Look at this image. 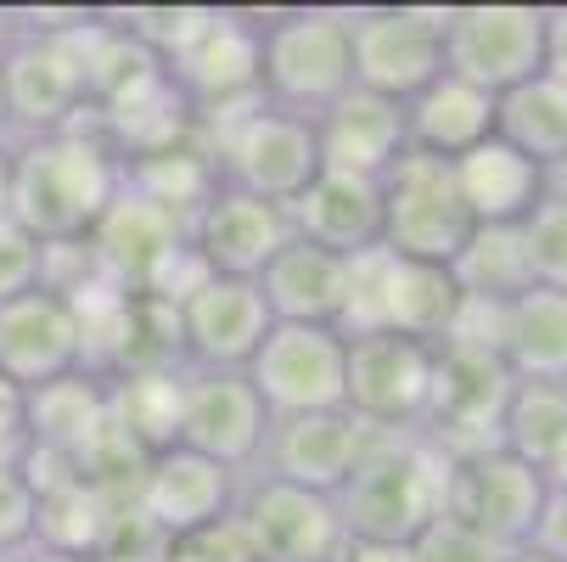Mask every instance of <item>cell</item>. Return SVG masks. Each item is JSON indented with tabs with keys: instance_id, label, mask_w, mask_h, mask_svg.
Masks as SVG:
<instances>
[{
	"instance_id": "cell-1",
	"label": "cell",
	"mask_w": 567,
	"mask_h": 562,
	"mask_svg": "<svg viewBox=\"0 0 567 562\" xmlns=\"http://www.w3.org/2000/svg\"><path fill=\"white\" fill-rule=\"evenodd\" d=\"M124 192V164L85 119L62 135L12 141V219L40 243L91 236L96 219Z\"/></svg>"
},
{
	"instance_id": "cell-2",
	"label": "cell",
	"mask_w": 567,
	"mask_h": 562,
	"mask_svg": "<svg viewBox=\"0 0 567 562\" xmlns=\"http://www.w3.org/2000/svg\"><path fill=\"white\" fill-rule=\"evenodd\" d=\"M450 456L427 433H371L354 478L338 490L349 540L411 545L433 518L450 512Z\"/></svg>"
},
{
	"instance_id": "cell-3",
	"label": "cell",
	"mask_w": 567,
	"mask_h": 562,
	"mask_svg": "<svg viewBox=\"0 0 567 562\" xmlns=\"http://www.w3.org/2000/svg\"><path fill=\"white\" fill-rule=\"evenodd\" d=\"M354 91L349 7H287L259 12V96L298 119H320Z\"/></svg>"
},
{
	"instance_id": "cell-4",
	"label": "cell",
	"mask_w": 567,
	"mask_h": 562,
	"mask_svg": "<svg viewBox=\"0 0 567 562\" xmlns=\"http://www.w3.org/2000/svg\"><path fill=\"white\" fill-rule=\"evenodd\" d=\"M91 12H73L68 23H51L40 12H18V45L0 57L7 79V119L12 141H40L62 135L91 119V79H85V51H79V23Z\"/></svg>"
},
{
	"instance_id": "cell-5",
	"label": "cell",
	"mask_w": 567,
	"mask_h": 562,
	"mask_svg": "<svg viewBox=\"0 0 567 562\" xmlns=\"http://www.w3.org/2000/svg\"><path fill=\"white\" fill-rule=\"evenodd\" d=\"M203 146L214 157V175L236 192H254L265 203H292L320 175V141L315 119L270 108L265 96L203 124Z\"/></svg>"
},
{
	"instance_id": "cell-6",
	"label": "cell",
	"mask_w": 567,
	"mask_h": 562,
	"mask_svg": "<svg viewBox=\"0 0 567 562\" xmlns=\"http://www.w3.org/2000/svg\"><path fill=\"white\" fill-rule=\"evenodd\" d=\"M455 315H461V287L450 265H416L388 248L349 259V304L338 320L343 338L393 333V338H416L439 349L455 327Z\"/></svg>"
},
{
	"instance_id": "cell-7",
	"label": "cell",
	"mask_w": 567,
	"mask_h": 562,
	"mask_svg": "<svg viewBox=\"0 0 567 562\" xmlns=\"http://www.w3.org/2000/svg\"><path fill=\"white\" fill-rule=\"evenodd\" d=\"M472 214L461 203L455 170L444 157L404 152L382 175V248L416 265H455L472 236Z\"/></svg>"
},
{
	"instance_id": "cell-8",
	"label": "cell",
	"mask_w": 567,
	"mask_h": 562,
	"mask_svg": "<svg viewBox=\"0 0 567 562\" xmlns=\"http://www.w3.org/2000/svg\"><path fill=\"white\" fill-rule=\"evenodd\" d=\"M230 523L241 529L254 562H343L349 551V523L338 512V495H315L265 472L241 478Z\"/></svg>"
},
{
	"instance_id": "cell-9",
	"label": "cell",
	"mask_w": 567,
	"mask_h": 562,
	"mask_svg": "<svg viewBox=\"0 0 567 562\" xmlns=\"http://www.w3.org/2000/svg\"><path fill=\"white\" fill-rule=\"evenodd\" d=\"M444 73L466 85L506 96L523 79L545 73V7H517V0H477V7L444 12Z\"/></svg>"
},
{
	"instance_id": "cell-10",
	"label": "cell",
	"mask_w": 567,
	"mask_h": 562,
	"mask_svg": "<svg viewBox=\"0 0 567 562\" xmlns=\"http://www.w3.org/2000/svg\"><path fill=\"white\" fill-rule=\"evenodd\" d=\"M439 349L393 333L349 338V371H343V406L371 433H422L433 406Z\"/></svg>"
},
{
	"instance_id": "cell-11",
	"label": "cell",
	"mask_w": 567,
	"mask_h": 562,
	"mask_svg": "<svg viewBox=\"0 0 567 562\" xmlns=\"http://www.w3.org/2000/svg\"><path fill=\"white\" fill-rule=\"evenodd\" d=\"M450 7H349L354 85L388 102H411L444 73Z\"/></svg>"
},
{
	"instance_id": "cell-12",
	"label": "cell",
	"mask_w": 567,
	"mask_h": 562,
	"mask_svg": "<svg viewBox=\"0 0 567 562\" xmlns=\"http://www.w3.org/2000/svg\"><path fill=\"white\" fill-rule=\"evenodd\" d=\"M343 371L349 338L338 327H276L265 333L259 355L248 360V382L276 417H315V411H349L343 406Z\"/></svg>"
},
{
	"instance_id": "cell-13",
	"label": "cell",
	"mask_w": 567,
	"mask_h": 562,
	"mask_svg": "<svg viewBox=\"0 0 567 562\" xmlns=\"http://www.w3.org/2000/svg\"><path fill=\"white\" fill-rule=\"evenodd\" d=\"M545 501H550V478L523 467L501 445L472 450L450 467V518H461L466 529H477L489 545L512 556L534 545Z\"/></svg>"
},
{
	"instance_id": "cell-14",
	"label": "cell",
	"mask_w": 567,
	"mask_h": 562,
	"mask_svg": "<svg viewBox=\"0 0 567 562\" xmlns=\"http://www.w3.org/2000/svg\"><path fill=\"white\" fill-rule=\"evenodd\" d=\"M270 439V411L254 394L248 371H192L181 382V450H197L208 461H219L225 472L248 478L265 456Z\"/></svg>"
},
{
	"instance_id": "cell-15",
	"label": "cell",
	"mask_w": 567,
	"mask_h": 562,
	"mask_svg": "<svg viewBox=\"0 0 567 562\" xmlns=\"http://www.w3.org/2000/svg\"><path fill=\"white\" fill-rule=\"evenodd\" d=\"M236 490H241L236 472H225L219 461H208L197 450L169 445V450L146 456V467L135 478V495H130V512L164 545H175L186 534L225 523L230 507H236Z\"/></svg>"
},
{
	"instance_id": "cell-16",
	"label": "cell",
	"mask_w": 567,
	"mask_h": 562,
	"mask_svg": "<svg viewBox=\"0 0 567 562\" xmlns=\"http://www.w3.org/2000/svg\"><path fill=\"white\" fill-rule=\"evenodd\" d=\"M276 327L259 282H230V276H203L181 304H175V333H181V360L192 371H248L259 355L265 333Z\"/></svg>"
},
{
	"instance_id": "cell-17",
	"label": "cell",
	"mask_w": 567,
	"mask_h": 562,
	"mask_svg": "<svg viewBox=\"0 0 567 562\" xmlns=\"http://www.w3.org/2000/svg\"><path fill=\"white\" fill-rule=\"evenodd\" d=\"M292 243V219L281 203H265L254 192L236 186H214L208 203L186 219V248L197 254V265L208 276H230V282H259L265 265Z\"/></svg>"
},
{
	"instance_id": "cell-18",
	"label": "cell",
	"mask_w": 567,
	"mask_h": 562,
	"mask_svg": "<svg viewBox=\"0 0 567 562\" xmlns=\"http://www.w3.org/2000/svg\"><path fill=\"white\" fill-rule=\"evenodd\" d=\"M512 399V371L501 355H477V349H439V377H433V406L422 433L450 456L489 450L501 439V411Z\"/></svg>"
},
{
	"instance_id": "cell-19",
	"label": "cell",
	"mask_w": 567,
	"mask_h": 562,
	"mask_svg": "<svg viewBox=\"0 0 567 562\" xmlns=\"http://www.w3.org/2000/svg\"><path fill=\"white\" fill-rule=\"evenodd\" d=\"M169 73L197 113V130L259 102V12L214 7V23L197 34V45L186 57L169 62Z\"/></svg>"
},
{
	"instance_id": "cell-20",
	"label": "cell",
	"mask_w": 567,
	"mask_h": 562,
	"mask_svg": "<svg viewBox=\"0 0 567 562\" xmlns=\"http://www.w3.org/2000/svg\"><path fill=\"white\" fill-rule=\"evenodd\" d=\"M85 371V327H79V309L45 287L0 304V377L18 382L23 394Z\"/></svg>"
},
{
	"instance_id": "cell-21",
	"label": "cell",
	"mask_w": 567,
	"mask_h": 562,
	"mask_svg": "<svg viewBox=\"0 0 567 562\" xmlns=\"http://www.w3.org/2000/svg\"><path fill=\"white\" fill-rule=\"evenodd\" d=\"M365 439H371V428L354 422L349 411L276 417L254 472L281 478V484H298V490H315V495H338L365 456Z\"/></svg>"
},
{
	"instance_id": "cell-22",
	"label": "cell",
	"mask_w": 567,
	"mask_h": 562,
	"mask_svg": "<svg viewBox=\"0 0 567 562\" xmlns=\"http://www.w3.org/2000/svg\"><path fill=\"white\" fill-rule=\"evenodd\" d=\"M292 236L320 254L360 259L382 248V181L343 175V170H320L292 203H287Z\"/></svg>"
},
{
	"instance_id": "cell-23",
	"label": "cell",
	"mask_w": 567,
	"mask_h": 562,
	"mask_svg": "<svg viewBox=\"0 0 567 562\" xmlns=\"http://www.w3.org/2000/svg\"><path fill=\"white\" fill-rule=\"evenodd\" d=\"M315 141H320V170L382 181L399 157L411 152V135H404V102H388V96L354 85L315 119Z\"/></svg>"
},
{
	"instance_id": "cell-24",
	"label": "cell",
	"mask_w": 567,
	"mask_h": 562,
	"mask_svg": "<svg viewBox=\"0 0 567 562\" xmlns=\"http://www.w3.org/2000/svg\"><path fill=\"white\" fill-rule=\"evenodd\" d=\"M259 293L270 304V320H287V327H338L343 304H349V259L320 254L292 236L265 265Z\"/></svg>"
},
{
	"instance_id": "cell-25",
	"label": "cell",
	"mask_w": 567,
	"mask_h": 562,
	"mask_svg": "<svg viewBox=\"0 0 567 562\" xmlns=\"http://www.w3.org/2000/svg\"><path fill=\"white\" fill-rule=\"evenodd\" d=\"M450 170H455L472 225H523L539 208V197L550 192V175L539 164H528L523 152H512L501 135L472 146L466 157H455Z\"/></svg>"
},
{
	"instance_id": "cell-26",
	"label": "cell",
	"mask_w": 567,
	"mask_h": 562,
	"mask_svg": "<svg viewBox=\"0 0 567 562\" xmlns=\"http://www.w3.org/2000/svg\"><path fill=\"white\" fill-rule=\"evenodd\" d=\"M404 135H411V152L455 164V157H466L472 146L495 135V96L455 73H439L427 91L404 102Z\"/></svg>"
},
{
	"instance_id": "cell-27",
	"label": "cell",
	"mask_w": 567,
	"mask_h": 562,
	"mask_svg": "<svg viewBox=\"0 0 567 562\" xmlns=\"http://www.w3.org/2000/svg\"><path fill=\"white\" fill-rule=\"evenodd\" d=\"M107 433V377L68 371L29 394V450H51L85 467Z\"/></svg>"
},
{
	"instance_id": "cell-28",
	"label": "cell",
	"mask_w": 567,
	"mask_h": 562,
	"mask_svg": "<svg viewBox=\"0 0 567 562\" xmlns=\"http://www.w3.org/2000/svg\"><path fill=\"white\" fill-rule=\"evenodd\" d=\"M501 366L512 382L567 388V293L528 287L501 309Z\"/></svg>"
},
{
	"instance_id": "cell-29",
	"label": "cell",
	"mask_w": 567,
	"mask_h": 562,
	"mask_svg": "<svg viewBox=\"0 0 567 562\" xmlns=\"http://www.w3.org/2000/svg\"><path fill=\"white\" fill-rule=\"evenodd\" d=\"M181 382L186 366H141L107 377V428L141 456L169 450L181 433Z\"/></svg>"
},
{
	"instance_id": "cell-30",
	"label": "cell",
	"mask_w": 567,
	"mask_h": 562,
	"mask_svg": "<svg viewBox=\"0 0 567 562\" xmlns=\"http://www.w3.org/2000/svg\"><path fill=\"white\" fill-rule=\"evenodd\" d=\"M495 135L523 152L528 164H539L545 175L567 170V85H556L550 73L523 79L517 91L495 96Z\"/></svg>"
},
{
	"instance_id": "cell-31",
	"label": "cell",
	"mask_w": 567,
	"mask_h": 562,
	"mask_svg": "<svg viewBox=\"0 0 567 562\" xmlns=\"http://www.w3.org/2000/svg\"><path fill=\"white\" fill-rule=\"evenodd\" d=\"M506 456L523 467L545 472L550 484L567 478V388L556 382H512V399L501 411V439Z\"/></svg>"
},
{
	"instance_id": "cell-32",
	"label": "cell",
	"mask_w": 567,
	"mask_h": 562,
	"mask_svg": "<svg viewBox=\"0 0 567 562\" xmlns=\"http://www.w3.org/2000/svg\"><path fill=\"white\" fill-rule=\"evenodd\" d=\"M450 276H455L461 298H472V304H501L506 309L512 298H523L534 287L528 254H523V225H477L466 236V248L455 254Z\"/></svg>"
},
{
	"instance_id": "cell-33",
	"label": "cell",
	"mask_w": 567,
	"mask_h": 562,
	"mask_svg": "<svg viewBox=\"0 0 567 562\" xmlns=\"http://www.w3.org/2000/svg\"><path fill=\"white\" fill-rule=\"evenodd\" d=\"M523 254L534 287L567 293V181H550L539 208L523 219Z\"/></svg>"
},
{
	"instance_id": "cell-34",
	"label": "cell",
	"mask_w": 567,
	"mask_h": 562,
	"mask_svg": "<svg viewBox=\"0 0 567 562\" xmlns=\"http://www.w3.org/2000/svg\"><path fill=\"white\" fill-rule=\"evenodd\" d=\"M411 556L416 562H512V551L489 545L477 529H466L461 518H433L416 540H411Z\"/></svg>"
},
{
	"instance_id": "cell-35",
	"label": "cell",
	"mask_w": 567,
	"mask_h": 562,
	"mask_svg": "<svg viewBox=\"0 0 567 562\" xmlns=\"http://www.w3.org/2000/svg\"><path fill=\"white\" fill-rule=\"evenodd\" d=\"M40 282H45V243L7 214L0 219V304L34 293Z\"/></svg>"
},
{
	"instance_id": "cell-36",
	"label": "cell",
	"mask_w": 567,
	"mask_h": 562,
	"mask_svg": "<svg viewBox=\"0 0 567 562\" xmlns=\"http://www.w3.org/2000/svg\"><path fill=\"white\" fill-rule=\"evenodd\" d=\"M34 523H40V495L23 478L18 461H0V551L29 556L34 551Z\"/></svg>"
},
{
	"instance_id": "cell-37",
	"label": "cell",
	"mask_w": 567,
	"mask_h": 562,
	"mask_svg": "<svg viewBox=\"0 0 567 562\" xmlns=\"http://www.w3.org/2000/svg\"><path fill=\"white\" fill-rule=\"evenodd\" d=\"M164 562H254L248 556V540H241V529L225 518L203 534H186L175 545H164Z\"/></svg>"
},
{
	"instance_id": "cell-38",
	"label": "cell",
	"mask_w": 567,
	"mask_h": 562,
	"mask_svg": "<svg viewBox=\"0 0 567 562\" xmlns=\"http://www.w3.org/2000/svg\"><path fill=\"white\" fill-rule=\"evenodd\" d=\"M29 450V394L0 377V461H18Z\"/></svg>"
},
{
	"instance_id": "cell-39",
	"label": "cell",
	"mask_w": 567,
	"mask_h": 562,
	"mask_svg": "<svg viewBox=\"0 0 567 562\" xmlns=\"http://www.w3.org/2000/svg\"><path fill=\"white\" fill-rule=\"evenodd\" d=\"M528 551L545 562H567V478L550 484V501H545V518H539V534Z\"/></svg>"
},
{
	"instance_id": "cell-40",
	"label": "cell",
	"mask_w": 567,
	"mask_h": 562,
	"mask_svg": "<svg viewBox=\"0 0 567 562\" xmlns=\"http://www.w3.org/2000/svg\"><path fill=\"white\" fill-rule=\"evenodd\" d=\"M545 73L567 85V7H545Z\"/></svg>"
},
{
	"instance_id": "cell-41",
	"label": "cell",
	"mask_w": 567,
	"mask_h": 562,
	"mask_svg": "<svg viewBox=\"0 0 567 562\" xmlns=\"http://www.w3.org/2000/svg\"><path fill=\"white\" fill-rule=\"evenodd\" d=\"M343 562H416L411 545H388V540H349Z\"/></svg>"
},
{
	"instance_id": "cell-42",
	"label": "cell",
	"mask_w": 567,
	"mask_h": 562,
	"mask_svg": "<svg viewBox=\"0 0 567 562\" xmlns=\"http://www.w3.org/2000/svg\"><path fill=\"white\" fill-rule=\"evenodd\" d=\"M12 214V141H0V219Z\"/></svg>"
},
{
	"instance_id": "cell-43",
	"label": "cell",
	"mask_w": 567,
	"mask_h": 562,
	"mask_svg": "<svg viewBox=\"0 0 567 562\" xmlns=\"http://www.w3.org/2000/svg\"><path fill=\"white\" fill-rule=\"evenodd\" d=\"M18 34H23V29H18V12H12V7H0V57L18 45Z\"/></svg>"
},
{
	"instance_id": "cell-44",
	"label": "cell",
	"mask_w": 567,
	"mask_h": 562,
	"mask_svg": "<svg viewBox=\"0 0 567 562\" xmlns=\"http://www.w3.org/2000/svg\"><path fill=\"white\" fill-rule=\"evenodd\" d=\"M0 141H12V119H7V79H0Z\"/></svg>"
},
{
	"instance_id": "cell-45",
	"label": "cell",
	"mask_w": 567,
	"mask_h": 562,
	"mask_svg": "<svg viewBox=\"0 0 567 562\" xmlns=\"http://www.w3.org/2000/svg\"><path fill=\"white\" fill-rule=\"evenodd\" d=\"M512 562H545V556H534V551H517V556H512Z\"/></svg>"
},
{
	"instance_id": "cell-46",
	"label": "cell",
	"mask_w": 567,
	"mask_h": 562,
	"mask_svg": "<svg viewBox=\"0 0 567 562\" xmlns=\"http://www.w3.org/2000/svg\"><path fill=\"white\" fill-rule=\"evenodd\" d=\"M0 562H29V556H12V551H0Z\"/></svg>"
},
{
	"instance_id": "cell-47",
	"label": "cell",
	"mask_w": 567,
	"mask_h": 562,
	"mask_svg": "<svg viewBox=\"0 0 567 562\" xmlns=\"http://www.w3.org/2000/svg\"><path fill=\"white\" fill-rule=\"evenodd\" d=\"M550 181H567V170H561V175H550Z\"/></svg>"
}]
</instances>
